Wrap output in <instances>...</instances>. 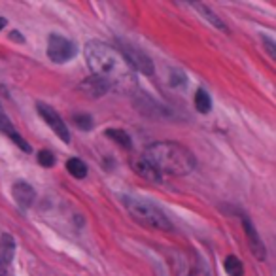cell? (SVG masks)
Returning a JSON list of instances; mask_svg holds the SVG:
<instances>
[{
    "label": "cell",
    "mask_w": 276,
    "mask_h": 276,
    "mask_svg": "<svg viewBox=\"0 0 276 276\" xmlns=\"http://www.w3.org/2000/svg\"><path fill=\"white\" fill-rule=\"evenodd\" d=\"M83 55L93 76L104 80L110 89H127L129 85H134V76H132L134 70L129 66L125 57L116 48L99 40H91L85 44Z\"/></svg>",
    "instance_id": "cell-1"
},
{
    "label": "cell",
    "mask_w": 276,
    "mask_h": 276,
    "mask_svg": "<svg viewBox=\"0 0 276 276\" xmlns=\"http://www.w3.org/2000/svg\"><path fill=\"white\" fill-rule=\"evenodd\" d=\"M146 161L161 176H188L197 167V159L186 146L178 142H153L142 153Z\"/></svg>",
    "instance_id": "cell-2"
},
{
    "label": "cell",
    "mask_w": 276,
    "mask_h": 276,
    "mask_svg": "<svg viewBox=\"0 0 276 276\" xmlns=\"http://www.w3.org/2000/svg\"><path fill=\"white\" fill-rule=\"evenodd\" d=\"M123 204H125L127 212L132 220L140 223V225L148 227V229H159V231H170L172 223L165 216V212L159 206H155L151 201L142 199V197H123Z\"/></svg>",
    "instance_id": "cell-3"
},
{
    "label": "cell",
    "mask_w": 276,
    "mask_h": 276,
    "mask_svg": "<svg viewBox=\"0 0 276 276\" xmlns=\"http://www.w3.org/2000/svg\"><path fill=\"white\" fill-rule=\"evenodd\" d=\"M78 53L74 42H70L68 38L59 36V34H50L48 38V57L50 61L57 64L68 63L70 59H74Z\"/></svg>",
    "instance_id": "cell-4"
},
{
    "label": "cell",
    "mask_w": 276,
    "mask_h": 276,
    "mask_svg": "<svg viewBox=\"0 0 276 276\" xmlns=\"http://www.w3.org/2000/svg\"><path fill=\"white\" fill-rule=\"evenodd\" d=\"M121 55L125 57V61L129 63L132 70H136L140 74L144 76H153V63H151V59L146 55L144 51L136 50V48H132L131 44H121Z\"/></svg>",
    "instance_id": "cell-5"
},
{
    "label": "cell",
    "mask_w": 276,
    "mask_h": 276,
    "mask_svg": "<svg viewBox=\"0 0 276 276\" xmlns=\"http://www.w3.org/2000/svg\"><path fill=\"white\" fill-rule=\"evenodd\" d=\"M36 110L38 113L42 116V120L50 125V129L53 132H55L57 136L61 138L63 142H70V132H68V127H66V123H64V120L59 116V113L53 110L51 106H48V104H44V102H38L36 104Z\"/></svg>",
    "instance_id": "cell-6"
},
{
    "label": "cell",
    "mask_w": 276,
    "mask_h": 276,
    "mask_svg": "<svg viewBox=\"0 0 276 276\" xmlns=\"http://www.w3.org/2000/svg\"><path fill=\"white\" fill-rule=\"evenodd\" d=\"M242 227H244L246 242L250 246L254 258L259 259V261H263V259L267 258V250H265V244H263V240H261V237H259L258 229L254 227V223H251L248 218H242Z\"/></svg>",
    "instance_id": "cell-7"
},
{
    "label": "cell",
    "mask_w": 276,
    "mask_h": 276,
    "mask_svg": "<svg viewBox=\"0 0 276 276\" xmlns=\"http://www.w3.org/2000/svg\"><path fill=\"white\" fill-rule=\"evenodd\" d=\"M12 197L15 199L19 206L29 208L34 204V199H36V191L32 188L31 183L27 182H15L12 186Z\"/></svg>",
    "instance_id": "cell-8"
},
{
    "label": "cell",
    "mask_w": 276,
    "mask_h": 276,
    "mask_svg": "<svg viewBox=\"0 0 276 276\" xmlns=\"http://www.w3.org/2000/svg\"><path fill=\"white\" fill-rule=\"evenodd\" d=\"M0 132H4L6 136L12 138L13 142H15V144L21 148V150L25 151V153H31V151H32L31 144H29L25 138H23L17 131H15V127L12 125V121H10V118H8L6 113H4V110H2V108H0Z\"/></svg>",
    "instance_id": "cell-9"
},
{
    "label": "cell",
    "mask_w": 276,
    "mask_h": 276,
    "mask_svg": "<svg viewBox=\"0 0 276 276\" xmlns=\"http://www.w3.org/2000/svg\"><path fill=\"white\" fill-rule=\"evenodd\" d=\"M132 169H134V172H138V174L142 176V178H146L148 182H153V183H159L163 182V176L159 174L153 167H151L148 161H146L144 157H140V159H136L134 163H132Z\"/></svg>",
    "instance_id": "cell-10"
},
{
    "label": "cell",
    "mask_w": 276,
    "mask_h": 276,
    "mask_svg": "<svg viewBox=\"0 0 276 276\" xmlns=\"http://www.w3.org/2000/svg\"><path fill=\"white\" fill-rule=\"evenodd\" d=\"M82 91L87 93L89 97H102L104 93L110 91V85L104 80L97 78V76H89L87 80L82 83Z\"/></svg>",
    "instance_id": "cell-11"
},
{
    "label": "cell",
    "mask_w": 276,
    "mask_h": 276,
    "mask_svg": "<svg viewBox=\"0 0 276 276\" xmlns=\"http://www.w3.org/2000/svg\"><path fill=\"white\" fill-rule=\"evenodd\" d=\"M191 6H193L199 13H201L202 17L206 19V21L212 27H216V29H220V31H223V32H229V29H227V25L220 19V15L214 12V10H210L206 4H197V2H195V4H191Z\"/></svg>",
    "instance_id": "cell-12"
},
{
    "label": "cell",
    "mask_w": 276,
    "mask_h": 276,
    "mask_svg": "<svg viewBox=\"0 0 276 276\" xmlns=\"http://www.w3.org/2000/svg\"><path fill=\"white\" fill-rule=\"evenodd\" d=\"M13 254H15V242L10 235H2L0 239V261L2 263H12Z\"/></svg>",
    "instance_id": "cell-13"
},
{
    "label": "cell",
    "mask_w": 276,
    "mask_h": 276,
    "mask_svg": "<svg viewBox=\"0 0 276 276\" xmlns=\"http://www.w3.org/2000/svg\"><path fill=\"white\" fill-rule=\"evenodd\" d=\"M66 170H68L70 176L76 178V180H83V178L87 176V167H85V163H83L82 159H78V157H72V159L66 161Z\"/></svg>",
    "instance_id": "cell-14"
},
{
    "label": "cell",
    "mask_w": 276,
    "mask_h": 276,
    "mask_svg": "<svg viewBox=\"0 0 276 276\" xmlns=\"http://www.w3.org/2000/svg\"><path fill=\"white\" fill-rule=\"evenodd\" d=\"M195 108L201 113H208L212 110V99H210V95L204 89H199L195 93Z\"/></svg>",
    "instance_id": "cell-15"
},
{
    "label": "cell",
    "mask_w": 276,
    "mask_h": 276,
    "mask_svg": "<svg viewBox=\"0 0 276 276\" xmlns=\"http://www.w3.org/2000/svg\"><path fill=\"white\" fill-rule=\"evenodd\" d=\"M106 136L110 138V140H113V142H118L121 148H127V150H131L132 148L131 136H129L125 131H121V129H108Z\"/></svg>",
    "instance_id": "cell-16"
},
{
    "label": "cell",
    "mask_w": 276,
    "mask_h": 276,
    "mask_svg": "<svg viewBox=\"0 0 276 276\" xmlns=\"http://www.w3.org/2000/svg\"><path fill=\"white\" fill-rule=\"evenodd\" d=\"M223 267H225V272L229 276H244V265H242V261L237 256H229L225 259Z\"/></svg>",
    "instance_id": "cell-17"
},
{
    "label": "cell",
    "mask_w": 276,
    "mask_h": 276,
    "mask_svg": "<svg viewBox=\"0 0 276 276\" xmlns=\"http://www.w3.org/2000/svg\"><path fill=\"white\" fill-rule=\"evenodd\" d=\"M74 121L82 131H91V129H93V118H91L89 113H76Z\"/></svg>",
    "instance_id": "cell-18"
},
{
    "label": "cell",
    "mask_w": 276,
    "mask_h": 276,
    "mask_svg": "<svg viewBox=\"0 0 276 276\" xmlns=\"http://www.w3.org/2000/svg\"><path fill=\"white\" fill-rule=\"evenodd\" d=\"M38 163L42 165V167H45V169H50V167L55 165V155H53L50 150L38 151Z\"/></svg>",
    "instance_id": "cell-19"
},
{
    "label": "cell",
    "mask_w": 276,
    "mask_h": 276,
    "mask_svg": "<svg viewBox=\"0 0 276 276\" xmlns=\"http://www.w3.org/2000/svg\"><path fill=\"white\" fill-rule=\"evenodd\" d=\"M261 40L265 42V48L269 50V55L272 57V59H274V57H276V53H274V42H272V40H269V38L265 36V34L261 36Z\"/></svg>",
    "instance_id": "cell-20"
},
{
    "label": "cell",
    "mask_w": 276,
    "mask_h": 276,
    "mask_svg": "<svg viewBox=\"0 0 276 276\" xmlns=\"http://www.w3.org/2000/svg\"><path fill=\"white\" fill-rule=\"evenodd\" d=\"M12 38H13V40H19V42H25V40H23V36H21V34H17V32H12Z\"/></svg>",
    "instance_id": "cell-21"
},
{
    "label": "cell",
    "mask_w": 276,
    "mask_h": 276,
    "mask_svg": "<svg viewBox=\"0 0 276 276\" xmlns=\"http://www.w3.org/2000/svg\"><path fill=\"white\" fill-rule=\"evenodd\" d=\"M6 23H8L6 19H4V17H0V31H2V29H4V27H6Z\"/></svg>",
    "instance_id": "cell-22"
}]
</instances>
